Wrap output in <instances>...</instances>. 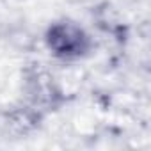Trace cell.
Masks as SVG:
<instances>
[{"mask_svg":"<svg viewBox=\"0 0 151 151\" xmlns=\"http://www.w3.org/2000/svg\"><path fill=\"white\" fill-rule=\"evenodd\" d=\"M46 50L62 62H78L94 52V39L77 22L60 18L52 22L45 30Z\"/></svg>","mask_w":151,"mask_h":151,"instance_id":"obj_1","label":"cell"}]
</instances>
